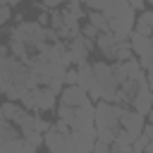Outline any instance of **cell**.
Instances as JSON below:
<instances>
[{"label": "cell", "instance_id": "obj_1", "mask_svg": "<svg viewBox=\"0 0 153 153\" xmlns=\"http://www.w3.org/2000/svg\"><path fill=\"white\" fill-rule=\"evenodd\" d=\"M120 112L122 105L108 103V100H96L93 105V124H96V141L112 143L117 129H120Z\"/></svg>", "mask_w": 153, "mask_h": 153}, {"label": "cell", "instance_id": "obj_2", "mask_svg": "<svg viewBox=\"0 0 153 153\" xmlns=\"http://www.w3.org/2000/svg\"><path fill=\"white\" fill-rule=\"evenodd\" d=\"M103 14L108 19V31L115 36H129L134 31V10L127 0H108L103 7Z\"/></svg>", "mask_w": 153, "mask_h": 153}, {"label": "cell", "instance_id": "obj_3", "mask_svg": "<svg viewBox=\"0 0 153 153\" xmlns=\"http://www.w3.org/2000/svg\"><path fill=\"white\" fill-rule=\"evenodd\" d=\"M57 120H62L74 131H88L96 129L93 124V103L86 105H57Z\"/></svg>", "mask_w": 153, "mask_h": 153}, {"label": "cell", "instance_id": "obj_4", "mask_svg": "<svg viewBox=\"0 0 153 153\" xmlns=\"http://www.w3.org/2000/svg\"><path fill=\"white\" fill-rule=\"evenodd\" d=\"M36 151L38 148L29 139H24L17 124L0 117V153H36Z\"/></svg>", "mask_w": 153, "mask_h": 153}, {"label": "cell", "instance_id": "obj_5", "mask_svg": "<svg viewBox=\"0 0 153 153\" xmlns=\"http://www.w3.org/2000/svg\"><path fill=\"white\" fill-rule=\"evenodd\" d=\"M43 143L50 153H76L74 151V129H69L62 120L48 124L43 134Z\"/></svg>", "mask_w": 153, "mask_h": 153}, {"label": "cell", "instance_id": "obj_6", "mask_svg": "<svg viewBox=\"0 0 153 153\" xmlns=\"http://www.w3.org/2000/svg\"><path fill=\"white\" fill-rule=\"evenodd\" d=\"M93 67V76H96V84H98V88L103 91V98L100 100H108V103H115V93H117V88H120V84H117V76H115V67L110 65V62H96V65H91Z\"/></svg>", "mask_w": 153, "mask_h": 153}, {"label": "cell", "instance_id": "obj_7", "mask_svg": "<svg viewBox=\"0 0 153 153\" xmlns=\"http://www.w3.org/2000/svg\"><path fill=\"white\" fill-rule=\"evenodd\" d=\"M91 50H93V41L86 38V36H81V33H76V36L69 38L65 57H67L69 65H81V62H86V57L91 55Z\"/></svg>", "mask_w": 153, "mask_h": 153}, {"label": "cell", "instance_id": "obj_8", "mask_svg": "<svg viewBox=\"0 0 153 153\" xmlns=\"http://www.w3.org/2000/svg\"><path fill=\"white\" fill-rule=\"evenodd\" d=\"M143 124H146V115H141V112H136L131 108H122V112H120V129L129 131L136 139V136L143 134Z\"/></svg>", "mask_w": 153, "mask_h": 153}, {"label": "cell", "instance_id": "obj_9", "mask_svg": "<svg viewBox=\"0 0 153 153\" xmlns=\"http://www.w3.org/2000/svg\"><path fill=\"white\" fill-rule=\"evenodd\" d=\"M60 103H62V105H86V103H91V98H88V93H86L81 86L72 84V86H62V91H60Z\"/></svg>", "mask_w": 153, "mask_h": 153}, {"label": "cell", "instance_id": "obj_10", "mask_svg": "<svg viewBox=\"0 0 153 153\" xmlns=\"http://www.w3.org/2000/svg\"><path fill=\"white\" fill-rule=\"evenodd\" d=\"M129 108L136 110V112H141V115H148V110L153 108V93L148 91V84H143V86H139L134 91V96L129 100Z\"/></svg>", "mask_w": 153, "mask_h": 153}, {"label": "cell", "instance_id": "obj_11", "mask_svg": "<svg viewBox=\"0 0 153 153\" xmlns=\"http://www.w3.org/2000/svg\"><path fill=\"white\" fill-rule=\"evenodd\" d=\"M129 45H131V53H136L139 57H143V55H148V53H153V38L151 36H141V33H136V31H131L129 36Z\"/></svg>", "mask_w": 153, "mask_h": 153}, {"label": "cell", "instance_id": "obj_12", "mask_svg": "<svg viewBox=\"0 0 153 153\" xmlns=\"http://www.w3.org/2000/svg\"><path fill=\"white\" fill-rule=\"evenodd\" d=\"M120 38H127V36H115V33H110V31H103V33L96 36V45H98V50H100L105 57H112L115 43H117Z\"/></svg>", "mask_w": 153, "mask_h": 153}, {"label": "cell", "instance_id": "obj_13", "mask_svg": "<svg viewBox=\"0 0 153 153\" xmlns=\"http://www.w3.org/2000/svg\"><path fill=\"white\" fill-rule=\"evenodd\" d=\"M131 143H134V136H131L129 131H124V129H117L110 148H112L115 153H131Z\"/></svg>", "mask_w": 153, "mask_h": 153}, {"label": "cell", "instance_id": "obj_14", "mask_svg": "<svg viewBox=\"0 0 153 153\" xmlns=\"http://www.w3.org/2000/svg\"><path fill=\"white\" fill-rule=\"evenodd\" d=\"M134 31L141 36H153V12H148V10L139 12V17L134 22Z\"/></svg>", "mask_w": 153, "mask_h": 153}, {"label": "cell", "instance_id": "obj_15", "mask_svg": "<svg viewBox=\"0 0 153 153\" xmlns=\"http://www.w3.org/2000/svg\"><path fill=\"white\" fill-rule=\"evenodd\" d=\"M129 57H134V53H131V45H129V38H120V41L115 43L112 60H115V62H124V60H129Z\"/></svg>", "mask_w": 153, "mask_h": 153}, {"label": "cell", "instance_id": "obj_16", "mask_svg": "<svg viewBox=\"0 0 153 153\" xmlns=\"http://www.w3.org/2000/svg\"><path fill=\"white\" fill-rule=\"evenodd\" d=\"M88 24H91V26H96V31H98V33L108 31V19H105V14H103V12L88 10Z\"/></svg>", "mask_w": 153, "mask_h": 153}, {"label": "cell", "instance_id": "obj_17", "mask_svg": "<svg viewBox=\"0 0 153 153\" xmlns=\"http://www.w3.org/2000/svg\"><path fill=\"white\" fill-rule=\"evenodd\" d=\"M139 65H141V69H143L146 74H153V53L143 55V57L139 60Z\"/></svg>", "mask_w": 153, "mask_h": 153}, {"label": "cell", "instance_id": "obj_18", "mask_svg": "<svg viewBox=\"0 0 153 153\" xmlns=\"http://www.w3.org/2000/svg\"><path fill=\"white\" fill-rule=\"evenodd\" d=\"M81 5H86L88 10H96V12H103V7H105V2L108 0H79Z\"/></svg>", "mask_w": 153, "mask_h": 153}, {"label": "cell", "instance_id": "obj_19", "mask_svg": "<svg viewBox=\"0 0 153 153\" xmlns=\"http://www.w3.org/2000/svg\"><path fill=\"white\" fill-rule=\"evenodd\" d=\"M76 84V67H67L65 69V86Z\"/></svg>", "mask_w": 153, "mask_h": 153}, {"label": "cell", "instance_id": "obj_20", "mask_svg": "<svg viewBox=\"0 0 153 153\" xmlns=\"http://www.w3.org/2000/svg\"><path fill=\"white\" fill-rule=\"evenodd\" d=\"M91 153H115V151L110 148V143H103V141H96V143H93V148H91Z\"/></svg>", "mask_w": 153, "mask_h": 153}, {"label": "cell", "instance_id": "obj_21", "mask_svg": "<svg viewBox=\"0 0 153 153\" xmlns=\"http://www.w3.org/2000/svg\"><path fill=\"white\" fill-rule=\"evenodd\" d=\"M10 17H12V7H10V5H0V26H2Z\"/></svg>", "mask_w": 153, "mask_h": 153}, {"label": "cell", "instance_id": "obj_22", "mask_svg": "<svg viewBox=\"0 0 153 153\" xmlns=\"http://www.w3.org/2000/svg\"><path fill=\"white\" fill-rule=\"evenodd\" d=\"M81 36H86V38H91V41H93V38L98 36V31H96V26H91V24H88V26H84Z\"/></svg>", "mask_w": 153, "mask_h": 153}, {"label": "cell", "instance_id": "obj_23", "mask_svg": "<svg viewBox=\"0 0 153 153\" xmlns=\"http://www.w3.org/2000/svg\"><path fill=\"white\" fill-rule=\"evenodd\" d=\"M127 2L131 5L134 12H143V7H146V0H127Z\"/></svg>", "mask_w": 153, "mask_h": 153}, {"label": "cell", "instance_id": "obj_24", "mask_svg": "<svg viewBox=\"0 0 153 153\" xmlns=\"http://www.w3.org/2000/svg\"><path fill=\"white\" fill-rule=\"evenodd\" d=\"M41 2H43V5L48 7V10H57V7H60V5L65 2V0H41Z\"/></svg>", "mask_w": 153, "mask_h": 153}, {"label": "cell", "instance_id": "obj_25", "mask_svg": "<svg viewBox=\"0 0 153 153\" xmlns=\"http://www.w3.org/2000/svg\"><path fill=\"white\" fill-rule=\"evenodd\" d=\"M143 134L153 141V122H148V124H143Z\"/></svg>", "mask_w": 153, "mask_h": 153}, {"label": "cell", "instance_id": "obj_26", "mask_svg": "<svg viewBox=\"0 0 153 153\" xmlns=\"http://www.w3.org/2000/svg\"><path fill=\"white\" fill-rule=\"evenodd\" d=\"M146 84H148V91L153 93V74H146Z\"/></svg>", "mask_w": 153, "mask_h": 153}, {"label": "cell", "instance_id": "obj_27", "mask_svg": "<svg viewBox=\"0 0 153 153\" xmlns=\"http://www.w3.org/2000/svg\"><path fill=\"white\" fill-rule=\"evenodd\" d=\"M2 2H5V5H10V7H14V5H19L22 0H2Z\"/></svg>", "mask_w": 153, "mask_h": 153}, {"label": "cell", "instance_id": "obj_28", "mask_svg": "<svg viewBox=\"0 0 153 153\" xmlns=\"http://www.w3.org/2000/svg\"><path fill=\"white\" fill-rule=\"evenodd\" d=\"M143 153H153V141H148V143H146V148H143Z\"/></svg>", "mask_w": 153, "mask_h": 153}, {"label": "cell", "instance_id": "obj_29", "mask_svg": "<svg viewBox=\"0 0 153 153\" xmlns=\"http://www.w3.org/2000/svg\"><path fill=\"white\" fill-rule=\"evenodd\" d=\"M146 2H151V5H153V0H146Z\"/></svg>", "mask_w": 153, "mask_h": 153}, {"label": "cell", "instance_id": "obj_30", "mask_svg": "<svg viewBox=\"0 0 153 153\" xmlns=\"http://www.w3.org/2000/svg\"><path fill=\"white\" fill-rule=\"evenodd\" d=\"M0 5H5V2H2V0H0Z\"/></svg>", "mask_w": 153, "mask_h": 153}, {"label": "cell", "instance_id": "obj_31", "mask_svg": "<svg viewBox=\"0 0 153 153\" xmlns=\"http://www.w3.org/2000/svg\"><path fill=\"white\" fill-rule=\"evenodd\" d=\"M65 2H67V0H65Z\"/></svg>", "mask_w": 153, "mask_h": 153}]
</instances>
